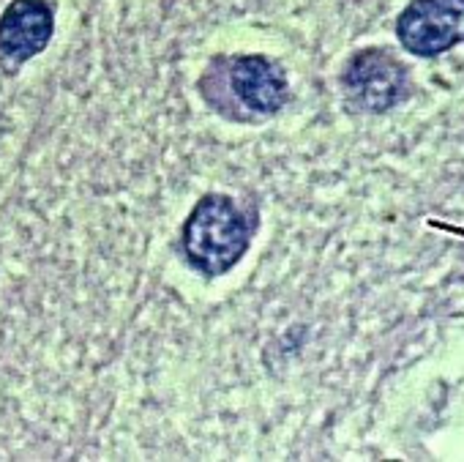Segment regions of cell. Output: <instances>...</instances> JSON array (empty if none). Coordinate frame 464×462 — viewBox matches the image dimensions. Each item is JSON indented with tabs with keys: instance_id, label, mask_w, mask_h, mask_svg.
<instances>
[{
	"instance_id": "cell-1",
	"label": "cell",
	"mask_w": 464,
	"mask_h": 462,
	"mask_svg": "<svg viewBox=\"0 0 464 462\" xmlns=\"http://www.w3.org/2000/svg\"><path fill=\"white\" fill-rule=\"evenodd\" d=\"M257 219L236 205L229 194H205L180 230L186 260L205 277H221L249 252Z\"/></svg>"
},
{
	"instance_id": "cell-5",
	"label": "cell",
	"mask_w": 464,
	"mask_h": 462,
	"mask_svg": "<svg viewBox=\"0 0 464 462\" xmlns=\"http://www.w3.org/2000/svg\"><path fill=\"white\" fill-rule=\"evenodd\" d=\"M229 88L255 113L274 115L287 104L290 88L285 69L266 55H244L229 66Z\"/></svg>"
},
{
	"instance_id": "cell-3",
	"label": "cell",
	"mask_w": 464,
	"mask_h": 462,
	"mask_svg": "<svg viewBox=\"0 0 464 462\" xmlns=\"http://www.w3.org/2000/svg\"><path fill=\"white\" fill-rule=\"evenodd\" d=\"M344 96L355 110L385 113L407 96L410 77L407 69L385 50L358 53L342 77Z\"/></svg>"
},
{
	"instance_id": "cell-4",
	"label": "cell",
	"mask_w": 464,
	"mask_h": 462,
	"mask_svg": "<svg viewBox=\"0 0 464 462\" xmlns=\"http://www.w3.org/2000/svg\"><path fill=\"white\" fill-rule=\"evenodd\" d=\"M53 31V9L44 0H12L0 17V53L14 64H25L47 50Z\"/></svg>"
},
{
	"instance_id": "cell-2",
	"label": "cell",
	"mask_w": 464,
	"mask_h": 462,
	"mask_svg": "<svg viewBox=\"0 0 464 462\" xmlns=\"http://www.w3.org/2000/svg\"><path fill=\"white\" fill-rule=\"evenodd\" d=\"M396 36L418 58H434L464 42V0H412L399 15Z\"/></svg>"
}]
</instances>
